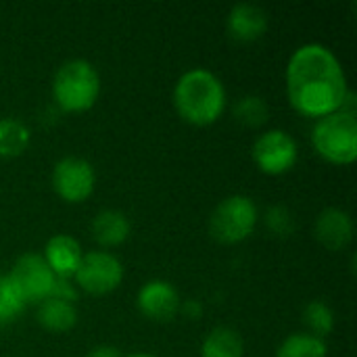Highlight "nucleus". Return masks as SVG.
Instances as JSON below:
<instances>
[{
  "label": "nucleus",
  "mask_w": 357,
  "mask_h": 357,
  "mask_svg": "<svg viewBox=\"0 0 357 357\" xmlns=\"http://www.w3.org/2000/svg\"><path fill=\"white\" fill-rule=\"evenodd\" d=\"M284 77L291 105L307 117L320 119L343 109L349 94L341 61L320 42L299 46L289 59Z\"/></svg>",
  "instance_id": "obj_1"
},
{
  "label": "nucleus",
  "mask_w": 357,
  "mask_h": 357,
  "mask_svg": "<svg viewBox=\"0 0 357 357\" xmlns=\"http://www.w3.org/2000/svg\"><path fill=\"white\" fill-rule=\"evenodd\" d=\"M174 105L182 119L195 126H209L224 113L226 88L213 71L192 67L178 77L174 86Z\"/></svg>",
  "instance_id": "obj_2"
},
{
  "label": "nucleus",
  "mask_w": 357,
  "mask_h": 357,
  "mask_svg": "<svg viewBox=\"0 0 357 357\" xmlns=\"http://www.w3.org/2000/svg\"><path fill=\"white\" fill-rule=\"evenodd\" d=\"M100 94V75L86 59H67L52 77V98L69 113L90 109Z\"/></svg>",
  "instance_id": "obj_3"
},
{
  "label": "nucleus",
  "mask_w": 357,
  "mask_h": 357,
  "mask_svg": "<svg viewBox=\"0 0 357 357\" xmlns=\"http://www.w3.org/2000/svg\"><path fill=\"white\" fill-rule=\"evenodd\" d=\"M312 144L320 157L331 163L349 165L357 157V115L351 111H335L316 121Z\"/></svg>",
  "instance_id": "obj_4"
},
{
  "label": "nucleus",
  "mask_w": 357,
  "mask_h": 357,
  "mask_svg": "<svg viewBox=\"0 0 357 357\" xmlns=\"http://www.w3.org/2000/svg\"><path fill=\"white\" fill-rule=\"evenodd\" d=\"M257 205L247 195H230L218 203L209 218V232L224 245L245 241L257 226Z\"/></svg>",
  "instance_id": "obj_5"
},
{
  "label": "nucleus",
  "mask_w": 357,
  "mask_h": 357,
  "mask_svg": "<svg viewBox=\"0 0 357 357\" xmlns=\"http://www.w3.org/2000/svg\"><path fill=\"white\" fill-rule=\"evenodd\" d=\"M73 276L82 291L90 295H105L121 284L123 264L119 261L117 255L105 249H96L82 255V261Z\"/></svg>",
  "instance_id": "obj_6"
},
{
  "label": "nucleus",
  "mask_w": 357,
  "mask_h": 357,
  "mask_svg": "<svg viewBox=\"0 0 357 357\" xmlns=\"http://www.w3.org/2000/svg\"><path fill=\"white\" fill-rule=\"evenodd\" d=\"M6 276L10 278L25 303H40L42 299L50 297L56 280L42 253L33 251L19 255Z\"/></svg>",
  "instance_id": "obj_7"
},
{
  "label": "nucleus",
  "mask_w": 357,
  "mask_h": 357,
  "mask_svg": "<svg viewBox=\"0 0 357 357\" xmlns=\"http://www.w3.org/2000/svg\"><path fill=\"white\" fill-rule=\"evenodd\" d=\"M255 165L272 176L289 172L299 157L297 140L282 128H272L259 134L251 149Z\"/></svg>",
  "instance_id": "obj_8"
},
{
  "label": "nucleus",
  "mask_w": 357,
  "mask_h": 357,
  "mask_svg": "<svg viewBox=\"0 0 357 357\" xmlns=\"http://www.w3.org/2000/svg\"><path fill=\"white\" fill-rule=\"evenodd\" d=\"M96 186L94 165L84 157H63L52 167V188L67 203L86 201Z\"/></svg>",
  "instance_id": "obj_9"
},
{
  "label": "nucleus",
  "mask_w": 357,
  "mask_h": 357,
  "mask_svg": "<svg viewBox=\"0 0 357 357\" xmlns=\"http://www.w3.org/2000/svg\"><path fill=\"white\" fill-rule=\"evenodd\" d=\"M180 293L178 289L163 278H153L146 280L136 295V305L138 310L155 322H167L176 314H180Z\"/></svg>",
  "instance_id": "obj_10"
},
{
  "label": "nucleus",
  "mask_w": 357,
  "mask_h": 357,
  "mask_svg": "<svg viewBox=\"0 0 357 357\" xmlns=\"http://www.w3.org/2000/svg\"><path fill=\"white\" fill-rule=\"evenodd\" d=\"M314 232L320 245L331 251H339L354 238V220L341 207H326L318 213Z\"/></svg>",
  "instance_id": "obj_11"
},
{
  "label": "nucleus",
  "mask_w": 357,
  "mask_h": 357,
  "mask_svg": "<svg viewBox=\"0 0 357 357\" xmlns=\"http://www.w3.org/2000/svg\"><path fill=\"white\" fill-rule=\"evenodd\" d=\"M228 33L238 42L259 40L268 29V13L253 2H238L230 8L226 19Z\"/></svg>",
  "instance_id": "obj_12"
},
{
  "label": "nucleus",
  "mask_w": 357,
  "mask_h": 357,
  "mask_svg": "<svg viewBox=\"0 0 357 357\" xmlns=\"http://www.w3.org/2000/svg\"><path fill=\"white\" fill-rule=\"evenodd\" d=\"M82 245L69 234H54L48 238L42 257L56 278H71L82 261Z\"/></svg>",
  "instance_id": "obj_13"
},
{
  "label": "nucleus",
  "mask_w": 357,
  "mask_h": 357,
  "mask_svg": "<svg viewBox=\"0 0 357 357\" xmlns=\"http://www.w3.org/2000/svg\"><path fill=\"white\" fill-rule=\"evenodd\" d=\"M92 236L102 247H117L130 238V218L119 209H100L90 224Z\"/></svg>",
  "instance_id": "obj_14"
},
{
  "label": "nucleus",
  "mask_w": 357,
  "mask_h": 357,
  "mask_svg": "<svg viewBox=\"0 0 357 357\" xmlns=\"http://www.w3.org/2000/svg\"><path fill=\"white\" fill-rule=\"evenodd\" d=\"M38 322L52 333H65L77 324V307L71 301L59 297H46L38 303Z\"/></svg>",
  "instance_id": "obj_15"
},
{
  "label": "nucleus",
  "mask_w": 357,
  "mask_h": 357,
  "mask_svg": "<svg viewBox=\"0 0 357 357\" xmlns=\"http://www.w3.org/2000/svg\"><path fill=\"white\" fill-rule=\"evenodd\" d=\"M245 341L232 326H215L201 345V357H243Z\"/></svg>",
  "instance_id": "obj_16"
},
{
  "label": "nucleus",
  "mask_w": 357,
  "mask_h": 357,
  "mask_svg": "<svg viewBox=\"0 0 357 357\" xmlns=\"http://www.w3.org/2000/svg\"><path fill=\"white\" fill-rule=\"evenodd\" d=\"M31 142L29 128L15 117H0V157H17Z\"/></svg>",
  "instance_id": "obj_17"
},
{
  "label": "nucleus",
  "mask_w": 357,
  "mask_h": 357,
  "mask_svg": "<svg viewBox=\"0 0 357 357\" xmlns=\"http://www.w3.org/2000/svg\"><path fill=\"white\" fill-rule=\"evenodd\" d=\"M276 357H328V345L310 333H293L280 343Z\"/></svg>",
  "instance_id": "obj_18"
},
{
  "label": "nucleus",
  "mask_w": 357,
  "mask_h": 357,
  "mask_svg": "<svg viewBox=\"0 0 357 357\" xmlns=\"http://www.w3.org/2000/svg\"><path fill=\"white\" fill-rule=\"evenodd\" d=\"M303 324L310 328V335L324 339L335 328V312L326 301L314 299L303 307Z\"/></svg>",
  "instance_id": "obj_19"
},
{
  "label": "nucleus",
  "mask_w": 357,
  "mask_h": 357,
  "mask_svg": "<svg viewBox=\"0 0 357 357\" xmlns=\"http://www.w3.org/2000/svg\"><path fill=\"white\" fill-rule=\"evenodd\" d=\"M268 115H270V107L264 96L245 94L234 102V117L249 128H257L266 123Z\"/></svg>",
  "instance_id": "obj_20"
},
{
  "label": "nucleus",
  "mask_w": 357,
  "mask_h": 357,
  "mask_svg": "<svg viewBox=\"0 0 357 357\" xmlns=\"http://www.w3.org/2000/svg\"><path fill=\"white\" fill-rule=\"evenodd\" d=\"M27 303L15 289L8 276H0V324L13 322Z\"/></svg>",
  "instance_id": "obj_21"
},
{
  "label": "nucleus",
  "mask_w": 357,
  "mask_h": 357,
  "mask_svg": "<svg viewBox=\"0 0 357 357\" xmlns=\"http://www.w3.org/2000/svg\"><path fill=\"white\" fill-rule=\"evenodd\" d=\"M266 226L276 236H289L295 232V215L284 205H272L266 211Z\"/></svg>",
  "instance_id": "obj_22"
},
{
  "label": "nucleus",
  "mask_w": 357,
  "mask_h": 357,
  "mask_svg": "<svg viewBox=\"0 0 357 357\" xmlns=\"http://www.w3.org/2000/svg\"><path fill=\"white\" fill-rule=\"evenodd\" d=\"M86 357H123L121 356V351H119V347H115V345H109V343H102V345H96V347H92Z\"/></svg>",
  "instance_id": "obj_23"
},
{
  "label": "nucleus",
  "mask_w": 357,
  "mask_h": 357,
  "mask_svg": "<svg viewBox=\"0 0 357 357\" xmlns=\"http://www.w3.org/2000/svg\"><path fill=\"white\" fill-rule=\"evenodd\" d=\"M180 312L190 316V318H199L201 316V303L197 299H190V301H182L180 303Z\"/></svg>",
  "instance_id": "obj_24"
},
{
  "label": "nucleus",
  "mask_w": 357,
  "mask_h": 357,
  "mask_svg": "<svg viewBox=\"0 0 357 357\" xmlns=\"http://www.w3.org/2000/svg\"><path fill=\"white\" fill-rule=\"evenodd\" d=\"M126 357H157V356H153V354H144V351H136V354H130V356H126Z\"/></svg>",
  "instance_id": "obj_25"
}]
</instances>
